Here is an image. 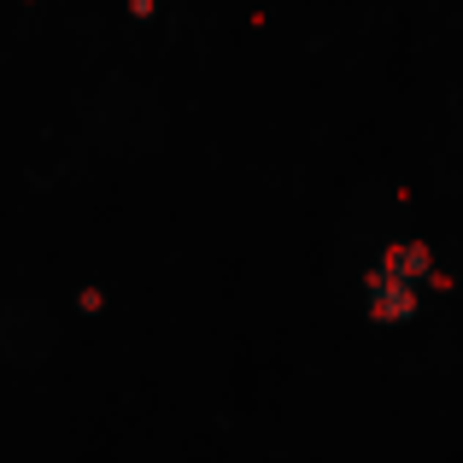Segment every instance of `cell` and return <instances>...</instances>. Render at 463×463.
<instances>
[{
    "label": "cell",
    "instance_id": "cell-1",
    "mask_svg": "<svg viewBox=\"0 0 463 463\" xmlns=\"http://www.w3.org/2000/svg\"><path fill=\"white\" fill-rule=\"evenodd\" d=\"M422 282H429V247L417 241H399V247L382 252V264L370 270V311L382 323H399V317L417 311Z\"/></svg>",
    "mask_w": 463,
    "mask_h": 463
}]
</instances>
